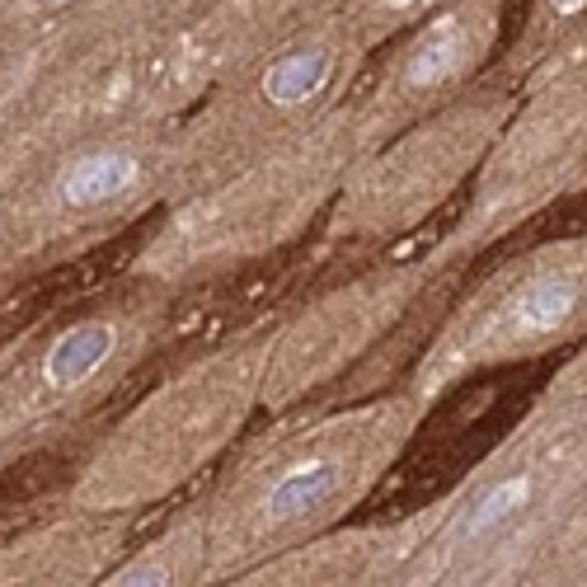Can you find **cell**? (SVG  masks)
<instances>
[{"mask_svg": "<svg viewBox=\"0 0 587 587\" xmlns=\"http://www.w3.org/2000/svg\"><path fill=\"white\" fill-rule=\"evenodd\" d=\"M587 319V249H559L555 259L522 278L498 306V339L508 348L555 344Z\"/></svg>", "mask_w": 587, "mask_h": 587, "instance_id": "1", "label": "cell"}, {"mask_svg": "<svg viewBox=\"0 0 587 587\" xmlns=\"http://www.w3.org/2000/svg\"><path fill=\"white\" fill-rule=\"evenodd\" d=\"M132 180H137V155H128V151H99V155L76 160V165L62 174V198L70 207L109 203V198H118V193H128Z\"/></svg>", "mask_w": 587, "mask_h": 587, "instance_id": "2", "label": "cell"}, {"mask_svg": "<svg viewBox=\"0 0 587 587\" xmlns=\"http://www.w3.org/2000/svg\"><path fill=\"white\" fill-rule=\"evenodd\" d=\"M339 493V466L329 460H311V466L292 470L287 479H278L273 493H269V522H296L306 512L325 508L329 498Z\"/></svg>", "mask_w": 587, "mask_h": 587, "instance_id": "3", "label": "cell"}, {"mask_svg": "<svg viewBox=\"0 0 587 587\" xmlns=\"http://www.w3.org/2000/svg\"><path fill=\"white\" fill-rule=\"evenodd\" d=\"M329 70H334V57L325 47L287 52L282 62L269 66V76H263V95H269L273 104H301L329 80Z\"/></svg>", "mask_w": 587, "mask_h": 587, "instance_id": "4", "label": "cell"}, {"mask_svg": "<svg viewBox=\"0 0 587 587\" xmlns=\"http://www.w3.org/2000/svg\"><path fill=\"white\" fill-rule=\"evenodd\" d=\"M109 348H113V329L109 325H80V329H70L66 339L52 348V358H47V381L52 385H62L70 390L76 381H85L90 371L109 358Z\"/></svg>", "mask_w": 587, "mask_h": 587, "instance_id": "5", "label": "cell"}, {"mask_svg": "<svg viewBox=\"0 0 587 587\" xmlns=\"http://www.w3.org/2000/svg\"><path fill=\"white\" fill-rule=\"evenodd\" d=\"M526 493H531V485L526 479H508V485H498L493 493H485L475 503V512L466 518V536H479V531H493L503 518H512L522 503H526Z\"/></svg>", "mask_w": 587, "mask_h": 587, "instance_id": "6", "label": "cell"}, {"mask_svg": "<svg viewBox=\"0 0 587 587\" xmlns=\"http://www.w3.org/2000/svg\"><path fill=\"white\" fill-rule=\"evenodd\" d=\"M559 6H568V10H578V6H587V0H559Z\"/></svg>", "mask_w": 587, "mask_h": 587, "instance_id": "7", "label": "cell"}]
</instances>
